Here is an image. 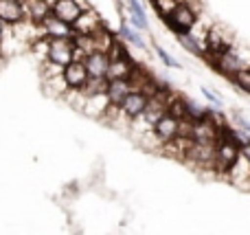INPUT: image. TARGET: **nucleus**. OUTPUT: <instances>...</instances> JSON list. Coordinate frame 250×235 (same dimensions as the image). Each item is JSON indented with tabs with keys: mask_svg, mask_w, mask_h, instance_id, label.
Instances as JSON below:
<instances>
[{
	"mask_svg": "<svg viewBox=\"0 0 250 235\" xmlns=\"http://www.w3.org/2000/svg\"><path fill=\"white\" fill-rule=\"evenodd\" d=\"M178 42H180L182 46H185L187 51L191 53V55H200V57H204V46L193 38V31H191V33H182V35H178Z\"/></svg>",
	"mask_w": 250,
	"mask_h": 235,
	"instance_id": "nucleus-20",
	"label": "nucleus"
},
{
	"mask_svg": "<svg viewBox=\"0 0 250 235\" xmlns=\"http://www.w3.org/2000/svg\"><path fill=\"white\" fill-rule=\"evenodd\" d=\"M242 156H244V158H246V161L250 163V139H248L246 143L242 145Z\"/></svg>",
	"mask_w": 250,
	"mask_h": 235,
	"instance_id": "nucleus-26",
	"label": "nucleus"
},
{
	"mask_svg": "<svg viewBox=\"0 0 250 235\" xmlns=\"http://www.w3.org/2000/svg\"><path fill=\"white\" fill-rule=\"evenodd\" d=\"M178 4H180V0H151V7H154L156 16L163 18V20H167V18L176 11Z\"/></svg>",
	"mask_w": 250,
	"mask_h": 235,
	"instance_id": "nucleus-19",
	"label": "nucleus"
},
{
	"mask_svg": "<svg viewBox=\"0 0 250 235\" xmlns=\"http://www.w3.org/2000/svg\"><path fill=\"white\" fill-rule=\"evenodd\" d=\"M151 132H154L156 141H158L160 145H167L171 143L176 136H180V119H176L173 114H165V117H160L158 121L151 126Z\"/></svg>",
	"mask_w": 250,
	"mask_h": 235,
	"instance_id": "nucleus-6",
	"label": "nucleus"
},
{
	"mask_svg": "<svg viewBox=\"0 0 250 235\" xmlns=\"http://www.w3.org/2000/svg\"><path fill=\"white\" fill-rule=\"evenodd\" d=\"M62 77H64L68 90H79V88L86 86V82L90 79V75H88L83 60H73L70 64H66L64 68H62Z\"/></svg>",
	"mask_w": 250,
	"mask_h": 235,
	"instance_id": "nucleus-9",
	"label": "nucleus"
},
{
	"mask_svg": "<svg viewBox=\"0 0 250 235\" xmlns=\"http://www.w3.org/2000/svg\"><path fill=\"white\" fill-rule=\"evenodd\" d=\"M0 20L7 26H18L26 22L24 0H0Z\"/></svg>",
	"mask_w": 250,
	"mask_h": 235,
	"instance_id": "nucleus-12",
	"label": "nucleus"
},
{
	"mask_svg": "<svg viewBox=\"0 0 250 235\" xmlns=\"http://www.w3.org/2000/svg\"><path fill=\"white\" fill-rule=\"evenodd\" d=\"M237 123H239V130L250 134V119H244V117H237Z\"/></svg>",
	"mask_w": 250,
	"mask_h": 235,
	"instance_id": "nucleus-25",
	"label": "nucleus"
},
{
	"mask_svg": "<svg viewBox=\"0 0 250 235\" xmlns=\"http://www.w3.org/2000/svg\"><path fill=\"white\" fill-rule=\"evenodd\" d=\"M136 62L132 57H121V60H110L108 68V79H129Z\"/></svg>",
	"mask_w": 250,
	"mask_h": 235,
	"instance_id": "nucleus-16",
	"label": "nucleus"
},
{
	"mask_svg": "<svg viewBox=\"0 0 250 235\" xmlns=\"http://www.w3.org/2000/svg\"><path fill=\"white\" fill-rule=\"evenodd\" d=\"M127 11H129V20H132V24L136 29H141V31L149 29V22H147L145 9H143L141 0H127Z\"/></svg>",
	"mask_w": 250,
	"mask_h": 235,
	"instance_id": "nucleus-17",
	"label": "nucleus"
},
{
	"mask_svg": "<svg viewBox=\"0 0 250 235\" xmlns=\"http://www.w3.org/2000/svg\"><path fill=\"white\" fill-rule=\"evenodd\" d=\"M4 31H7V24H4V22H2V20H0V40H2Z\"/></svg>",
	"mask_w": 250,
	"mask_h": 235,
	"instance_id": "nucleus-27",
	"label": "nucleus"
},
{
	"mask_svg": "<svg viewBox=\"0 0 250 235\" xmlns=\"http://www.w3.org/2000/svg\"><path fill=\"white\" fill-rule=\"evenodd\" d=\"M230 46H233V40H229V35L222 29L211 26L207 31V38H204V57H207V62H211L213 57L226 53Z\"/></svg>",
	"mask_w": 250,
	"mask_h": 235,
	"instance_id": "nucleus-5",
	"label": "nucleus"
},
{
	"mask_svg": "<svg viewBox=\"0 0 250 235\" xmlns=\"http://www.w3.org/2000/svg\"><path fill=\"white\" fill-rule=\"evenodd\" d=\"M198 18L200 16H198V11H195L193 4L187 2V0H180V4H178L176 11L165 20V24H167L176 35H182V33H191V31L195 29Z\"/></svg>",
	"mask_w": 250,
	"mask_h": 235,
	"instance_id": "nucleus-1",
	"label": "nucleus"
},
{
	"mask_svg": "<svg viewBox=\"0 0 250 235\" xmlns=\"http://www.w3.org/2000/svg\"><path fill=\"white\" fill-rule=\"evenodd\" d=\"M156 53H158V57L163 60V64H165V66H169V68H180V64H178L176 60H171V55H169V53L165 51V48H160L158 44H156Z\"/></svg>",
	"mask_w": 250,
	"mask_h": 235,
	"instance_id": "nucleus-23",
	"label": "nucleus"
},
{
	"mask_svg": "<svg viewBox=\"0 0 250 235\" xmlns=\"http://www.w3.org/2000/svg\"><path fill=\"white\" fill-rule=\"evenodd\" d=\"M26 7V20L42 24V20L51 13V2L48 0H24Z\"/></svg>",
	"mask_w": 250,
	"mask_h": 235,
	"instance_id": "nucleus-15",
	"label": "nucleus"
},
{
	"mask_svg": "<svg viewBox=\"0 0 250 235\" xmlns=\"http://www.w3.org/2000/svg\"><path fill=\"white\" fill-rule=\"evenodd\" d=\"M208 64H211L220 75H224V77H229V79L233 77L235 73H239L242 68H248V60L235 46H230L229 51L222 53V55L213 57Z\"/></svg>",
	"mask_w": 250,
	"mask_h": 235,
	"instance_id": "nucleus-4",
	"label": "nucleus"
},
{
	"mask_svg": "<svg viewBox=\"0 0 250 235\" xmlns=\"http://www.w3.org/2000/svg\"><path fill=\"white\" fill-rule=\"evenodd\" d=\"M202 92H204V97H207L208 101H213V104L217 106V108H220V106H222V99H220V97L215 95V92L211 90V88H202Z\"/></svg>",
	"mask_w": 250,
	"mask_h": 235,
	"instance_id": "nucleus-24",
	"label": "nucleus"
},
{
	"mask_svg": "<svg viewBox=\"0 0 250 235\" xmlns=\"http://www.w3.org/2000/svg\"><path fill=\"white\" fill-rule=\"evenodd\" d=\"M147 101H149V97L145 95V92L141 90H132L127 97H125V101L121 104V108L117 110V114L121 119H127L129 123L134 121V119H138L143 114V110H145Z\"/></svg>",
	"mask_w": 250,
	"mask_h": 235,
	"instance_id": "nucleus-8",
	"label": "nucleus"
},
{
	"mask_svg": "<svg viewBox=\"0 0 250 235\" xmlns=\"http://www.w3.org/2000/svg\"><path fill=\"white\" fill-rule=\"evenodd\" d=\"M134 90L129 79H108L105 84V99H108L110 110H119L121 104L125 101V97Z\"/></svg>",
	"mask_w": 250,
	"mask_h": 235,
	"instance_id": "nucleus-11",
	"label": "nucleus"
},
{
	"mask_svg": "<svg viewBox=\"0 0 250 235\" xmlns=\"http://www.w3.org/2000/svg\"><path fill=\"white\" fill-rule=\"evenodd\" d=\"M0 57H2V48H0Z\"/></svg>",
	"mask_w": 250,
	"mask_h": 235,
	"instance_id": "nucleus-28",
	"label": "nucleus"
},
{
	"mask_svg": "<svg viewBox=\"0 0 250 235\" xmlns=\"http://www.w3.org/2000/svg\"><path fill=\"white\" fill-rule=\"evenodd\" d=\"M230 79H233V84L239 88V90H244L250 95V66L248 68H242L239 73H235Z\"/></svg>",
	"mask_w": 250,
	"mask_h": 235,
	"instance_id": "nucleus-21",
	"label": "nucleus"
},
{
	"mask_svg": "<svg viewBox=\"0 0 250 235\" xmlns=\"http://www.w3.org/2000/svg\"><path fill=\"white\" fill-rule=\"evenodd\" d=\"M86 7L88 4L83 2V0H53L51 2V13L53 16H57L60 20L73 24V22L82 16V11Z\"/></svg>",
	"mask_w": 250,
	"mask_h": 235,
	"instance_id": "nucleus-10",
	"label": "nucleus"
},
{
	"mask_svg": "<svg viewBox=\"0 0 250 235\" xmlns=\"http://www.w3.org/2000/svg\"><path fill=\"white\" fill-rule=\"evenodd\" d=\"M101 29H105L104 18H101L99 13H97L95 9H90V7L83 9L82 16L73 22L75 35H95V33H99Z\"/></svg>",
	"mask_w": 250,
	"mask_h": 235,
	"instance_id": "nucleus-7",
	"label": "nucleus"
},
{
	"mask_svg": "<svg viewBox=\"0 0 250 235\" xmlns=\"http://www.w3.org/2000/svg\"><path fill=\"white\" fill-rule=\"evenodd\" d=\"M208 112H211V110L204 108V106L195 104V101H191V99H185V117L189 119V121H202L204 117H208Z\"/></svg>",
	"mask_w": 250,
	"mask_h": 235,
	"instance_id": "nucleus-18",
	"label": "nucleus"
},
{
	"mask_svg": "<svg viewBox=\"0 0 250 235\" xmlns=\"http://www.w3.org/2000/svg\"><path fill=\"white\" fill-rule=\"evenodd\" d=\"M42 33L44 38L48 40H57V38H75V31H73V24H68V22L60 20L57 16H53V13H48L46 18L42 20Z\"/></svg>",
	"mask_w": 250,
	"mask_h": 235,
	"instance_id": "nucleus-13",
	"label": "nucleus"
},
{
	"mask_svg": "<svg viewBox=\"0 0 250 235\" xmlns=\"http://www.w3.org/2000/svg\"><path fill=\"white\" fill-rule=\"evenodd\" d=\"M121 38H123V42H129V44H134V46H143V48H145V42L141 40V35H138L129 24H125V22L121 24Z\"/></svg>",
	"mask_w": 250,
	"mask_h": 235,
	"instance_id": "nucleus-22",
	"label": "nucleus"
},
{
	"mask_svg": "<svg viewBox=\"0 0 250 235\" xmlns=\"http://www.w3.org/2000/svg\"><path fill=\"white\" fill-rule=\"evenodd\" d=\"M83 64L90 77L95 79H108V68H110V57L104 51H90L83 55Z\"/></svg>",
	"mask_w": 250,
	"mask_h": 235,
	"instance_id": "nucleus-14",
	"label": "nucleus"
},
{
	"mask_svg": "<svg viewBox=\"0 0 250 235\" xmlns=\"http://www.w3.org/2000/svg\"><path fill=\"white\" fill-rule=\"evenodd\" d=\"M185 163H191L195 167H207V170H213L215 165V143H207V141H191L189 150L182 156Z\"/></svg>",
	"mask_w": 250,
	"mask_h": 235,
	"instance_id": "nucleus-3",
	"label": "nucleus"
},
{
	"mask_svg": "<svg viewBox=\"0 0 250 235\" xmlns=\"http://www.w3.org/2000/svg\"><path fill=\"white\" fill-rule=\"evenodd\" d=\"M46 62L64 68L66 64H70L73 60H77V48H75V40L70 38H57V40H48L46 44Z\"/></svg>",
	"mask_w": 250,
	"mask_h": 235,
	"instance_id": "nucleus-2",
	"label": "nucleus"
}]
</instances>
